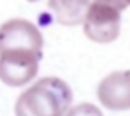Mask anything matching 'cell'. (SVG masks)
Instances as JSON below:
<instances>
[{"label": "cell", "mask_w": 130, "mask_h": 116, "mask_svg": "<svg viewBox=\"0 0 130 116\" xmlns=\"http://www.w3.org/2000/svg\"><path fill=\"white\" fill-rule=\"evenodd\" d=\"M71 103L69 85L58 77H44L18 97L15 116H66Z\"/></svg>", "instance_id": "6da1fadb"}, {"label": "cell", "mask_w": 130, "mask_h": 116, "mask_svg": "<svg viewBox=\"0 0 130 116\" xmlns=\"http://www.w3.org/2000/svg\"><path fill=\"white\" fill-rule=\"evenodd\" d=\"M127 7V0H91L83 23L87 39L99 44L115 41L120 35L122 12Z\"/></svg>", "instance_id": "7a4b0ae2"}, {"label": "cell", "mask_w": 130, "mask_h": 116, "mask_svg": "<svg viewBox=\"0 0 130 116\" xmlns=\"http://www.w3.org/2000/svg\"><path fill=\"white\" fill-rule=\"evenodd\" d=\"M41 54L33 51H5L0 52V80L7 87H25L40 69Z\"/></svg>", "instance_id": "3957f363"}, {"label": "cell", "mask_w": 130, "mask_h": 116, "mask_svg": "<svg viewBox=\"0 0 130 116\" xmlns=\"http://www.w3.org/2000/svg\"><path fill=\"white\" fill-rule=\"evenodd\" d=\"M43 35L38 26L23 18H12L0 26V52L33 51L41 54Z\"/></svg>", "instance_id": "277c9868"}, {"label": "cell", "mask_w": 130, "mask_h": 116, "mask_svg": "<svg viewBox=\"0 0 130 116\" xmlns=\"http://www.w3.org/2000/svg\"><path fill=\"white\" fill-rule=\"evenodd\" d=\"M97 98L110 111L130 110V70H119L105 75L97 87Z\"/></svg>", "instance_id": "5b68a950"}, {"label": "cell", "mask_w": 130, "mask_h": 116, "mask_svg": "<svg viewBox=\"0 0 130 116\" xmlns=\"http://www.w3.org/2000/svg\"><path fill=\"white\" fill-rule=\"evenodd\" d=\"M91 0H48L51 13L63 26H77L84 23Z\"/></svg>", "instance_id": "8992f818"}, {"label": "cell", "mask_w": 130, "mask_h": 116, "mask_svg": "<svg viewBox=\"0 0 130 116\" xmlns=\"http://www.w3.org/2000/svg\"><path fill=\"white\" fill-rule=\"evenodd\" d=\"M66 116H104V114H102V111L95 105L81 103V105H76V106L69 108Z\"/></svg>", "instance_id": "52a82bcc"}, {"label": "cell", "mask_w": 130, "mask_h": 116, "mask_svg": "<svg viewBox=\"0 0 130 116\" xmlns=\"http://www.w3.org/2000/svg\"><path fill=\"white\" fill-rule=\"evenodd\" d=\"M28 2H38V0H28Z\"/></svg>", "instance_id": "ba28073f"}, {"label": "cell", "mask_w": 130, "mask_h": 116, "mask_svg": "<svg viewBox=\"0 0 130 116\" xmlns=\"http://www.w3.org/2000/svg\"><path fill=\"white\" fill-rule=\"evenodd\" d=\"M127 2H128V5H130V0H127Z\"/></svg>", "instance_id": "9c48e42d"}]
</instances>
